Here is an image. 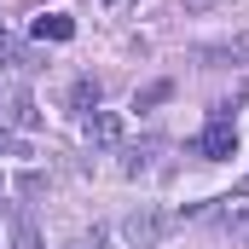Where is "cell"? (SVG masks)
I'll return each instance as SVG.
<instances>
[{
	"instance_id": "obj_1",
	"label": "cell",
	"mask_w": 249,
	"mask_h": 249,
	"mask_svg": "<svg viewBox=\"0 0 249 249\" xmlns=\"http://www.w3.org/2000/svg\"><path fill=\"white\" fill-rule=\"evenodd\" d=\"M168 226H174V214H162V209H133L122 220V238L133 249H157L162 238H168Z\"/></svg>"
},
{
	"instance_id": "obj_2",
	"label": "cell",
	"mask_w": 249,
	"mask_h": 249,
	"mask_svg": "<svg viewBox=\"0 0 249 249\" xmlns=\"http://www.w3.org/2000/svg\"><path fill=\"white\" fill-rule=\"evenodd\" d=\"M197 151H203L209 162H232V157H238V127H232V116H226V110H220V116H214L209 127H203Z\"/></svg>"
},
{
	"instance_id": "obj_3",
	"label": "cell",
	"mask_w": 249,
	"mask_h": 249,
	"mask_svg": "<svg viewBox=\"0 0 249 249\" xmlns=\"http://www.w3.org/2000/svg\"><path fill=\"white\" fill-rule=\"evenodd\" d=\"M35 99H29V87H18V81H6L0 87V127H35Z\"/></svg>"
},
{
	"instance_id": "obj_4",
	"label": "cell",
	"mask_w": 249,
	"mask_h": 249,
	"mask_svg": "<svg viewBox=\"0 0 249 249\" xmlns=\"http://www.w3.org/2000/svg\"><path fill=\"white\" fill-rule=\"evenodd\" d=\"M81 133H87L93 145H105V151H110V145H122L127 122L116 116V110H87V116H81Z\"/></svg>"
},
{
	"instance_id": "obj_5",
	"label": "cell",
	"mask_w": 249,
	"mask_h": 249,
	"mask_svg": "<svg viewBox=\"0 0 249 249\" xmlns=\"http://www.w3.org/2000/svg\"><path fill=\"white\" fill-rule=\"evenodd\" d=\"M70 35H75V23L64 12H41L35 18V41H70Z\"/></svg>"
},
{
	"instance_id": "obj_6",
	"label": "cell",
	"mask_w": 249,
	"mask_h": 249,
	"mask_svg": "<svg viewBox=\"0 0 249 249\" xmlns=\"http://www.w3.org/2000/svg\"><path fill=\"white\" fill-rule=\"evenodd\" d=\"M197 58H203V64H232V58H249V35H238V41H220V47H203Z\"/></svg>"
},
{
	"instance_id": "obj_7",
	"label": "cell",
	"mask_w": 249,
	"mask_h": 249,
	"mask_svg": "<svg viewBox=\"0 0 249 249\" xmlns=\"http://www.w3.org/2000/svg\"><path fill=\"white\" fill-rule=\"evenodd\" d=\"M70 105H75L81 116H87V110H99V81H93V75H81V81L70 87Z\"/></svg>"
},
{
	"instance_id": "obj_8",
	"label": "cell",
	"mask_w": 249,
	"mask_h": 249,
	"mask_svg": "<svg viewBox=\"0 0 249 249\" xmlns=\"http://www.w3.org/2000/svg\"><path fill=\"white\" fill-rule=\"evenodd\" d=\"M168 93H174V87H168V81H151V87H145V93H139V99H133V110H151V105H162V99H168Z\"/></svg>"
},
{
	"instance_id": "obj_9",
	"label": "cell",
	"mask_w": 249,
	"mask_h": 249,
	"mask_svg": "<svg viewBox=\"0 0 249 249\" xmlns=\"http://www.w3.org/2000/svg\"><path fill=\"white\" fill-rule=\"evenodd\" d=\"M12 244H18V249H41L35 226H29V214H18V232H12Z\"/></svg>"
},
{
	"instance_id": "obj_10",
	"label": "cell",
	"mask_w": 249,
	"mask_h": 249,
	"mask_svg": "<svg viewBox=\"0 0 249 249\" xmlns=\"http://www.w3.org/2000/svg\"><path fill=\"white\" fill-rule=\"evenodd\" d=\"M180 6H186V18H203V12H214L220 0H180Z\"/></svg>"
},
{
	"instance_id": "obj_11",
	"label": "cell",
	"mask_w": 249,
	"mask_h": 249,
	"mask_svg": "<svg viewBox=\"0 0 249 249\" xmlns=\"http://www.w3.org/2000/svg\"><path fill=\"white\" fill-rule=\"evenodd\" d=\"M70 249H99V238H75V244H70Z\"/></svg>"
},
{
	"instance_id": "obj_12",
	"label": "cell",
	"mask_w": 249,
	"mask_h": 249,
	"mask_svg": "<svg viewBox=\"0 0 249 249\" xmlns=\"http://www.w3.org/2000/svg\"><path fill=\"white\" fill-rule=\"evenodd\" d=\"M6 145H12V127H0V151H6Z\"/></svg>"
},
{
	"instance_id": "obj_13",
	"label": "cell",
	"mask_w": 249,
	"mask_h": 249,
	"mask_svg": "<svg viewBox=\"0 0 249 249\" xmlns=\"http://www.w3.org/2000/svg\"><path fill=\"white\" fill-rule=\"evenodd\" d=\"M6 47H12V41H6V29H0V53H6Z\"/></svg>"
},
{
	"instance_id": "obj_14",
	"label": "cell",
	"mask_w": 249,
	"mask_h": 249,
	"mask_svg": "<svg viewBox=\"0 0 249 249\" xmlns=\"http://www.w3.org/2000/svg\"><path fill=\"white\" fill-rule=\"evenodd\" d=\"M110 6H127V0H110Z\"/></svg>"
},
{
	"instance_id": "obj_15",
	"label": "cell",
	"mask_w": 249,
	"mask_h": 249,
	"mask_svg": "<svg viewBox=\"0 0 249 249\" xmlns=\"http://www.w3.org/2000/svg\"><path fill=\"white\" fill-rule=\"evenodd\" d=\"M0 191H6V180H0Z\"/></svg>"
}]
</instances>
